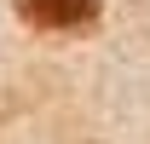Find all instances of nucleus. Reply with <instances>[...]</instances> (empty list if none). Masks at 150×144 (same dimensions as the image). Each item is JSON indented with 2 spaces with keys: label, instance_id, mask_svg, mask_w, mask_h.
Masks as SVG:
<instances>
[{
  "label": "nucleus",
  "instance_id": "f257e3e1",
  "mask_svg": "<svg viewBox=\"0 0 150 144\" xmlns=\"http://www.w3.org/2000/svg\"><path fill=\"white\" fill-rule=\"evenodd\" d=\"M18 18L29 29H52V35H69V29H87L98 18V0H18Z\"/></svg>",
  "mask_w": 150,
  "mask_h": 144
}]
</instances>
